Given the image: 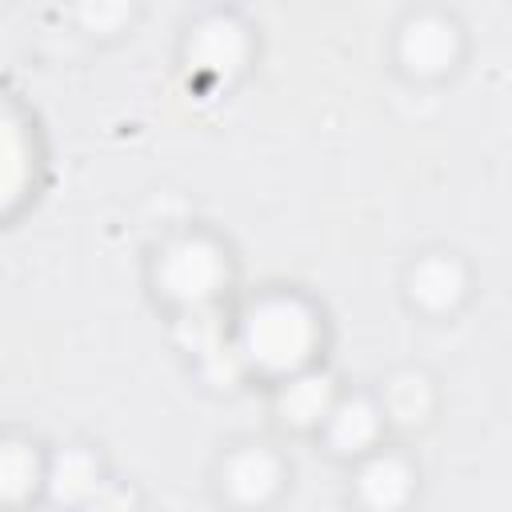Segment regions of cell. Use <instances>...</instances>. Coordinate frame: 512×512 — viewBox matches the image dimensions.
I'll use <instances>...</instances> for the list:
<instances>
[{
  "mask_svg": "<svg viewBox=\"0 0 512 512\" xmlns=\"http://www.w3.org/2000/svg\"><path fill=\"white\" fill-rule=\"evenodd\" d=\"M236 340L256 376L284 380L316 364L324 344V320L312 300L296 292H268L240 312Z\"/></svg>",
  "mask_w": 512,
  "mask_h": 512,
  "instance_id": "6da1fadb",
  "label": "cell"
},
{
  "mask_svg": "<svg viewBox=\"0 0 512 512\" xmlns=\"http://www.w3.org/2000/svg\"><path fill=\"white\" fill-rule=\"evenodd\" d=\"M232 284V256L220 240L204 232H180L156 248L152 260V288L172 308L212 304L224 300Z\"/></svg>",
  "mask_w": 512,
  "mask_h": 512,
  "instance_id": "7a4b0ae2",
  "label": "cell"
},
{
  "mask_svg": "<svg viewBox=\"0 0 512 512\" xmlns=\"http://www.w3.org/2000/svg\"><path fill=\"white\" fill-rule=\"evenodd\" d=\"M184 68L204 84H232L252 60V32L236 12H204L180 44Z\"/></svg>",
  "mask_w": 512,
  "mask_h": 512,
  "instance_id": "3957f363",
  "label": "cell"
},
{
  "mask_svg": "<svg viewBox=\"0 0 512 512\" xmlns=\"http://www.w3.org/2000/svg\"><path fill=\"white\" fill-rule=\"evenodd\" d=\"M464 56V32L444 12H412L396 28V64L416 80L448 76Z\"/></svg>",
  "mask_w": 512,
  "mask_h": 512,
  "instance_id": "277c9868",
  "label": "cell"
},
{
  "mask_svg": "<svg viewBox=\"0 0 512 512\" xmlns=\"http://www.w3.org/2000/svg\"><path fill=\"white\" fill-rule=\"evenodd\" d=\"M468 288H472V276H468V264L456 252H424L404 272L408 300L428 316L456 312L468 300Z\"/></svg>",
  "mask_w": 512,
  "mask_h": 512,
  "instance_id": "5b68a950",
  "label": "cell"
},
{
  "mask_svg": "<svg viewBox=\"0 0 512 512\" xmlns=\"http://www.w3.org/2000/svg\"><path fill=\"white\" fill-rule=\"evenodd\" d=\"M288 472L284 460L264 444H244L220 464V492L240 508H264L280 496Z\"/></svg>",
  "mask_w": 512,
  "mask_h": 512,
  "instance_id": "8992f818",
  "label": "cell"
},
{
  "mask_svg": "<svg viewBox=\"0 0 512 512\" xmlns=\"http://www.w3.org/2000/svg\"><path fill=\"white\" fill-rule=\"evenodd\" d=\"M340 388H336V376L320 364H308L284 380H276V392H272V412L284 428L292 432H312L324 424V416L332 412Z\"/></svg>",
  "mask_w": 512,
  "mask_h": 512,
  "instance_id": "52a82bcc",
  "label": "cell"
},
{
  "mask_svg": "<svg viewBox=\"0 0 512 512\" xmlns=\"http://www.w3.org/2000/svg\"><path fill=\"white\" fill-rule=\"evenodd\" d=\"M384 408H380V396H368V392H340L332 412L324 416L320 432H324V444L332 456H344V460H360L364 452H372L380 444V432H384Z\"/></svg>",
  "mask_w": 512,
  "mask_h": 512,
  "instance_id": "ba28073f",
  "label": "cell"
},
{
  "mask_svg": "<svg viewBox=\"0 0 512 512\" xmlns=\"http://www.w3.org/2000/svg\"><path fill=\"white\" fill-rule=\"evenodd\" d=\"M352 484H356V500L364 508L392 512V508H404L416 496V468L400 452L372 448V452H364L356 460Z\"/></svg>",
  "mask_w": 512,
  "mask_h": 512,
  "instance_id": "9c48e42d",
  "label": "cell"
},
{
  "mask_svg": "<svg viewBox=\"0 0 512 512\" xmlns=\"http://www.w3.org/2000/svg\"><path fill=\"white\" fill-rule=\"evenodd\" d=\"M104 464L92 448L84 444H64L48 456V472H44V496L60 508H80V504H96L104 492Z\"/></svg>",
  "mask_w": 512,
  "mask_h": 512,
  "instance_id": "30bf717a",
  "label": "cell"
},
{
  "mask_svg": "<svg viewBox=\"0 0 512 512\" xmlns=\"http://www.w3.org/2000/svg\"><path fill=\"white\" fill-rule=\"evenodd\" d=\"M36 180V140L16 108L0 116V208L12 212Z\"/></svg>",
  "mask_w": 512,
  "mask_h": 512,
  "instance_id": "8fae6325",
  "label": "cell"
},
{
  "mask_svg": "<svg viewBox=\"0 0 512 512\" xmlns=\"http://www.w3.org/2000/svg\"><path fill=\"white\" fill-rule=\"evenodd\" d=\"M376 396H380L384 420L396 424V428H420L436 412V384L424 368H396L380 384Z\"/></svg>",
  "mask_w": 512,
  "mask_h": 512,
  "instance_id": "7c38bea8",
  "label": "cell"
},
{
  "mask_svg": "<svg viewBox=\"0 0 512 512\" xmlns=\"http://www.w3.org/2000/svg\"><path fill=\"white\" fill-rule=\"evenodd\" d=\"M236 336V324L228 320L224 304L212 300V304H192V308H176V320H172V340L180 352H188V360H200L204 352L220 348L224 340Z\"/></svg>",
  "mask_w": 512,
  "mask_h": 512,
  "instance_id": "4fadbf2b",
  "label": "cell"
},
{
  "mask_svg": "<svg viewBox=\"0 0 512 512\" xmlns=\"http://www.w3.org/2000/svg\"><path fill=\"white\" fill-rule=\"evenodd\" d=\"M44 472H48V456H40L32 440L8 436L0 444V500L4 504H24L28 496L44 492Z\"/></svg>",
  "mask_w": 512,
  "mask_h": 512,
  "instance_id": "5bb4252c",
  "label": "cell"
},
{
  "mask_svg": "<svg viewBox=\"0 0 512 512\" xmlns=\"http://www.w3.org/2000/svg\"><path fill=\"white\" fill-rule=\"evenodd\" d=\"M192 368H196V376H200L212 392H236V388L252 376V368H248V360H244V352H240V340H236V336H232V340H224L220 348L204 352L200 360H192Z\"/></svg>",
  "mask_w": 512,
  "mask_h": 512,
  "instance_id": "9a60e30c",
  "label": "cell"
},
{
  "mask_svg": "<svg viewBox=\"0 0 512 512\" xmlns=\"http://www.w3.org/2000/svg\"><path fill=\"white\" fill-rule=\"evenodd\" d=\"M72 12L88 36H120L136 16V0H76Z\"/></svg>",
  "mask_w": 512,
  "mask_h": 512,
  "instance_id": "2e32d148",
  "label": "cell"
}]
</instances>
